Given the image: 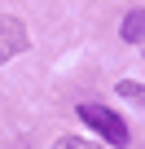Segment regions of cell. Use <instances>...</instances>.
I'll use <instances>...</instances> for the list:
<instances>
[{"label":"cell","mask_w":145,"mask_h":149,"mask_svg":"<svg viewBox=\"0 0 145 149\" xmlns=\"http://www.w3.org/2000/svg\"><path fill=\"white\" fill-rule=\"evenodd\" d=\"M27 53V26L18 18H0V61Z\"/></svg>","instance_id":"obj_2"},{"label":"cell","mask_w":145,"mask_h":149,"mask_svg":"<svg viewBox=\"0 0 145 149\" xmlns=\"http://www.w3.org/2000/svg\"><path fill=\"white\" fill-rule=\"evenodd\" d=\"M75 110H79V118H84V123H88V127H92V132H97L101 140H114V149L132 140L127 123H123V118H119V114H114L110 105H97V101H84V105H75Z\"/></svg>","instance_id":"obj_1"},{"label":"cell","mask_w":145,"mask_h":149,"mask_svg":"<svg viewBox=\"0 0 145 149\" xmlns=\"http://www.w3.org/2000/svg\"><path fill=\"white\" fill-rule=\"evenodd\" d=\"M53 149H101V145H92V140H79V136H57V140H53Z\"/></svg>","instance_id":"obj_4"},{"label":"cell","mask_w":145,"mask_h":149,"mask_svg":"<svg viewBox=\"0 0 145 149\" xmlns=\"http://www.w3.org/2000/svg\"><path fill=\"white\" fill-rule=\"evenodd\" d=\"M123 40H127V44H141V40H145V9H132V13L123 18Z\"/></svg>","instance_id":"obj_3"},{"label":"cell","mask_w":145,"mask_h":149,"mask_svg":"<svg viewBox=\"0 0 145 149\" xmlns=\"http://www.w3.org/2000/svg\"><path fill=\"white\" fill-rule=\"evenodd\" d=\"M119 97H132V101H145V88H141V84H132V79H123V84H119Z\"/></svg>","instance_id":"obj_5"}]
</instances>
